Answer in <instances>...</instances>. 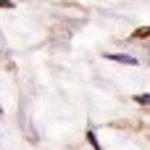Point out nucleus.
Instances as JSON below:
<instances>
[{"mask_svg":"<svg viewBox=\"0 0 150 150\" xmlns=\"http://www.w3.org/2000/svg\"><path fill=\"white\" fill-rule=\"evenodd\" d=\"M108 61H116V63H127V66H137V58L134 55H127V53H105Z\"/></svg>","mask_w":150,"mask_h":150,"instance_id":"1","label":"nucleus"},{"mask_svg":"<svg viewBox=\"0 0 150 150\" xmlns=\"http://www.w3.org/2000/svg\"><path fill=\"white\" fill-rule=\"evenodd\" d=\"M87 140H90V145H92L95 150H103L100 145H98V137H95V132H87Z\"/></svg>","mask_w":150,"mask_h":150,"instance_id":"2","label":"nucleus"},{"mask_svg":"<svg viewBox=\"0 0 150 150\" xmlns=\"http://www.w3.org/2000/svg\"><path fill=\"white\" fill-rule=\"evenodd\" d=\"M137 103H145V105H148V103H150V95H137Z\"/></svg>","mask_w":150,"mask_h":150,"instance_id":"3","label":"nucleus"},{"mask_svg":"<svg viewBox=\"0 0 150 150\" xmlns=\"http://www.w3.org/2000/svg\"><path fill=\"white\" fill-rule=\"evenodd\" d=\"M0 5H3V8H13V3H11V0H0Z\"/></svg>","mask_w":150,"mask_h":150,"instance_id":"4","label":"nucleus"}]
</instances>
